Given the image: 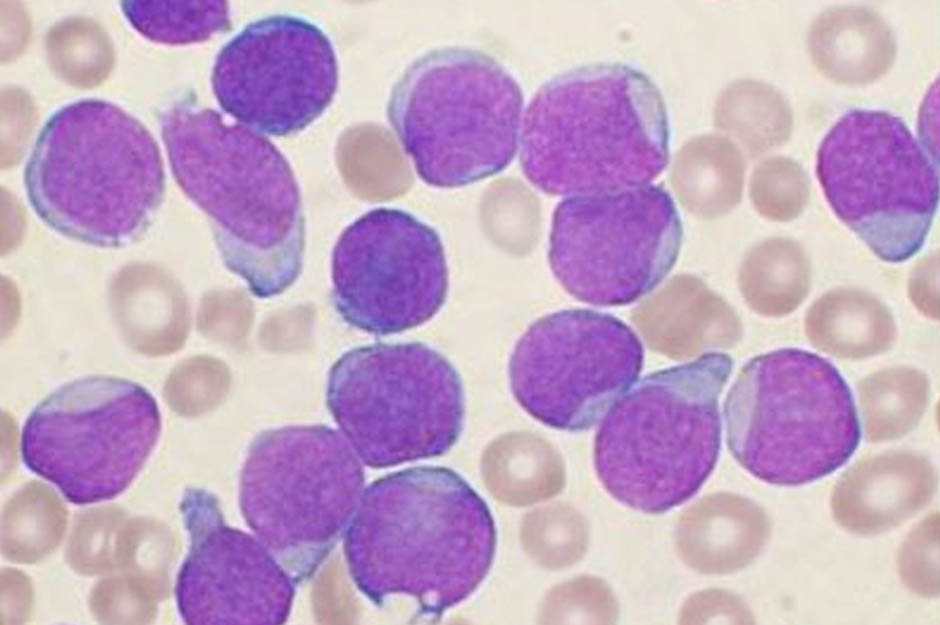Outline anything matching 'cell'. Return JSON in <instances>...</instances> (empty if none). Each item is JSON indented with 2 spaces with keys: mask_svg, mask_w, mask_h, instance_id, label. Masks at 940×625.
<instances>
[{
  "mask_svg": "<svg viewBox=\"0 0 940 625\" xmlns=\"http://www.w3.org/2000/svg\"><path fill=\"white\" fill-rule=\"evenodd\" d=\"M335 47L313 21L275 14L247 24L219 51L211 75L220 107L263 135L300 132L338 88Z\"/></svg>",
  "mask_w": 940,
  "mask_h": 625,
  "instance_id": "cell-15",
  "label": "cell"
},
{
  "mask_svg": "<svg viewBox=\"0 0 940 625\" xmlns=\"http://www.w3.org/2000/svg\"><path fill=\"white\" fill-rule=\"evenodd\" d=\"M161 414L142 385L104 375L43 399L21 432L23 463L77 506L108 501L135 480L155 448Z\"/></svg>",
  "mask_w": 940,
  "mask_h": 625,
  "instance_id": "cell-11",
  "label": "cell"
},
{
  "mask_svg": "<svg viewBox=\"0 0 940 625\" xmlns=\"http://www.w3.org/2000/svg\"><path fill=\"white\" fill-rule=\"evenodd\" d=\"M752 197L763 216L774 221H789L803 211L808 201L809 180L796 161L772 157L756 169Z\"/></svg>",
  "mask_w": 940,
  "mask_h": 625,
  "instance_id": "cell-22",
  "label": "cell"
},
{
  "mask_svg": "<svg viewBox=\"0 0 940 625\" xmlns=\"http://www.w3.org/2000/svg\"><path fill=\"white\" fill-rule=\"evenodd\" d=\"M180 512L189 549L174 595L186 624H282L291 611L295 582L256 537L229 526L218 499L188 488Z\"/></svg>",
  "mask_w": 940,
  "mask_h": 625,
  "instance_id": "cell-16",
  "label": "cell"
},
{
  "mask_svg": "<svg viewBox=\"0 0 940 625\" xmlns=\"http://www.w3.org/2000/svg\"><path fill=\"white\" fill-rule=\"evenodd\" d=\"M173 176L209 218L226 267L258 298L287 290L305 248L300 189L285 156L263 134L189 99L160 116Z\"/></svg>",
  "mask_w": 940,
  "mask_h": 625,
  "instance_id": "cell-2",
  "label": "cell"
},
{
  "mask_svg": "<svg viewBox=\"0 0 940 625\" xmlns=\"http://www.w3.org/2000/svg\"><path fill=\"white\" fill-rule=\"evenodd\" d=\"M121 8L135 30L161 44L203 42L231 26L226 1H123Z\"/></svg>",
  "mask_w": 940,
  "mask_h": 625,
  "instance_id": "cell-20",
  "label": "cell"
},
{
  "mask_svg": "<svg viewBox=\"0 0 940 625\" xmlns=\"http://www.w3.org/2000/svg\"><path fill=\"white\" fill-rule=\"evenodd\" d=\"M937 268L933 260H924L912 273L909 296L917 308L932 319H938Z\"/></svg>",
  "mask_w": 940,
  "mask_h": 625,
  "instance_id": "cell-23",
  "label": "cell"
},
{
  "mask_svg": "<svg viewBox=\"0 0 940 625\" xmlns=\"http://www.w3.org/2000/svg\"><path fill=\"white\" fill-rule=\"evenodd\" d=\"M807 48L815 68L843 85H865L892 67L896 40L891 27L875 10L851 5L830 7L820 13L807 34Z\"/></svg>",
  "mask_w": 940,
  "mask_h": 625,
  "instance_id": "cell-17",
  "label": "cell"
},
{
  "mask_svg": "<svg viewBox=\"0 0 940 625\" xmlns=\"http://www.w3.org/2000/svg\"><path fill=\"white\" fill-rule=\"evenodd\" d=\"M811 344L834 357L859 360L889 350L897 328L890 310L874 295L855 288L831 290L805 317Z\"/></svg>",
  "mask_w": 940,
  "mask_h": 625,
  "instance_id": "cell-18",
  "label": "cell"
},
{
  "mask_svg": "<svg viewBox=\"0 0 940 625\" xmlns=\"http://www.w3.org/2000/svg\"><path fill=\"white\" fill-rule=\"evenodd\" d=\"M858 390L869 434L885 438L904 431L920 416L929 381L918 369L896 366L868 375Z\"/></svg>",
  "mask_w": 940,
  "mask_h": 625,
  "instance_id": "cell-21",
  "label": "cell"
},
{
  "mask_svg": "<svg viewBox=\"0 0 940 625\" xmlns=\"http://www.w3.org/2000/svg\"><path fill=\"white\" fill-rule=\"evenodd\" d=\"M726 442L747 472L795 487L846 464L861 440L852 391L826 358L781 348L750 359L723 404Z\"/></svg>",
  "mask_w": 940,
  "mask_h": 625,
  "instance_id": "cell-7",
  "label": "cell"
},
{
  "mask_svg": "<svg viewBox=\"0 0 940 625\" xmlns=\"http://www.w3.org/2000/svg\"><path fill=\"white\" fill-rule=\"evenodd\" d=\"M733 367L723 352L652 372L609 409L594 441V466L606 491L648 514L693 497L721 448L719 397Z\"/></svg>",
  "mask_w": 940,
  "mask_h": 625,
  "instance_id": "cell-5",
  "label": "cell"
},
{
  "mask_svg": "<svg viewBox=\"0 0 940 625\" xmlns=\"http://www.w3.org/2000/svg\"><path fill=\"white\" fill-rule=\"evenodd\" d=\"M816 174L836 216L881 260L921 250L938 206V166L900 117L844 113L819 145Z\"/></svg>",
  "mask_w": 940,
  "mask_h": 625,
  "instance_id": "cell-10",
  "label": "cell"
},
{
  "mask_svg": "<svg viewBox=\"0 0 940 625\" xmlns=\"http://www.w3.org/2000/svg\"><path fill=\"white\" fill-rule=\"evenodd\" d=\"M361 460L325 425L266 430L243 464L239 505L245 522L296 584L336 545L364 492Z\"/></svg>",
  "mask_w": 940,
  "mask_h": 625,
  "instance_id": "cell-8",
  "label": "cell"
},
{
  "mask_svg": "<svg viewBox=\"0 0 940 625\" xmlns=\"http://www.w3.org/2000/svg\"><path fill=\"white\" fill-rule=\"evenodd\" d=\"M682 239L679 211L661 185L569 196L553 212L548 260L577 300L625 306L667 277Z\"/></svg>",
  "mask_w": 940,
  "mask_h": 625,
  "instance_id": "cell-12",
  "label": "cell"
},
{
  "mask_svg": "<svg viewBox=\"0 0 940 625\" xmlns=\"http://www.w3.org/2000/svg\"><path fill=\"white\" fill-rule=\"evenodd\" d=\"M496 547L486 501L442 466L409 467L373 481L344 534L350 576L370 602L408 596L436 619L475 593Z\"/></svg>",
  "mask_w": 940,
  "mask_h": 625,
  "instance_id": "cell-1",
  "label": "cell"
},
{
  "mask_svg": "<svg viewBox=\"0 0 940 625\" xmlns=\"http://www.w3.org/2000/svg\"><path fill=\"white\" fill-rule=\"evenodd\" d=\"M519 160L540 191L576 196L650 184L670 158L662 94L641 70L602 62L545 82L521 124Z\"/></svg>",
  "mask_w": 940,
  "mask_h": 625,
  "instance_id": "cell-3",
  "label": "cell"
},
{
  "mask_svg": "<svg viewBox=\"0 0 940 625\" xmlns=\"http://www.w3.org/2000/svg\"><path fill=\"white\" fill-rule=\"evenodd\" d=\"M741 279L753 309L765 316L781 317L793 312L807 297L811 266L796 241L773 238L752 251Z\"/></svg>",
  "mask_w": 940,
  "mask_h": 625,
  "instance_id": "cell-19",
  "label": "cell"
},
{
  "mask_svg": "<svg viewBox=\"0 0 940 625\" xmlns=\"http://www.w3.org/2000/svg\"><path fill=\"white\" fill-rule=\"evenodd\" d=\"M523 106L520 85L498 60L474 48L447 46L408 65L386 112L420 179L458 188L512 162Z\"/></svg>",
  "mask_w": 940,
  "mask_h": 625,
  "instance_id": "cell-6",
  "label": "cell"
},
{
  "mask_svg": "<svg viewBox=\"0 0 940 625\" xmlns=\"http://www.w3.org/2000/svg\"><path fill=\"white\" fill-rule=\"evenodd\" d=\"M30 205L54 231L119 248L138 239L164 196L159 146L134 116L108 101L61 107L42 127L24 172Z\"/></svg>",
  "mask_w": 940,
  "mask_h": 625,
  "instance_id": "cell-4",
  "label": "cell"
},
{
  "mask_svg": "<svg viewBox=\"0 0 940 625\" xmlns=\"http://www.w3.org/2000/svg\"><path fill=\"white\" fill-rule=\"evenodd\" d=\"M644 349L619 318L564 309L533 322L508 363L511 392L542 424L576 432L593 427L633 386Z\"/></svg>",
  "mask_w": 940,
  "mask_h": 625,
  "instance_id": "cell-13",
  "label": "cell"
},
{
  "mask_svg": "<svg viewBox=\"0 0 940 625\" xmlns=\"http://www.w3.org/2000/svg\"><path fill=\"white\" fill-rule=\"evenodd\" d=\"M332 301L342 319L374 335L431 320L448 293L439 234L401 209L374 208L348 225L331 258Z\"/></svg>",
  "mask_w": 940,
  "mask_h": 625,
  "instance_id": "cell-14",
  "label": "cell"
},
{
  "mask_svg": "<svg viewBox=\"0 0 940 625\" xmlns=\"http://www.w3.org/2000/svg\"><path fill=\"white\" fill-rule=\"evenodd\" d=\"M326 403L361 462L374 469L445 454L465 416L459 373L421 342L345 352L329 370Z\"/></svg>",
  "mask_w": 940,
  "mask_h": 625,
  "instance_id": "cell-9",
  "label": "cell"
}]
</instances>
